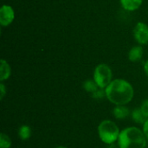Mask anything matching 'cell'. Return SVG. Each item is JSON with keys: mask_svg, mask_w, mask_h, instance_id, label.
<instances>
[{"mask_svg": "<svg viewBox=\"0 0 148 148\" xmlns=\"http://www.w3.org/2000/svg\"><path fill=\"white\" fill-rule=\"evenodd\" d=\"M105 91L107 99L115 106L128 104L134 95L132 84L124 79L113 80Z\"/></svg>", "mask_w": 148, "mask_h": 148, "instance_id": "1", "label": "cell"}, {"mask_svg": "<svg viewBox=\"0 0 148 148\" xmlns=\"http://www.w3.org/2000/svg\"><path fill=\"white\" fill-rule=\"evenodd\" d=\"M147 140L143 130L137 127H128L121 131L118 147L119 148H146Z\"/></svg>", "mask_w": 148, "mask_h": 148, "instance_id": "2", "label": "cell"}, {"mask_svg": "<svg viewBox=\"0 0 148 148\" xmlns=\"http://www.w3.org/2000/svg\"><path fill=\"white\" fill-rule=\"evenodd\" d=\"M100 140L107 145H113L118 141L121 131L115 122L111 120L102 121L97 128Z\"/></svg>", "mask_w": 148, "mask_h": 148, "instance_id": "3", "label": "cell"}, {"mask_svg": "<svg viewBox=\"0 0 148 148\" xmlns=\"http://www.w3.org/2000/svg\"><path fill=\"white\" fill-rule=\"evenodd\" d=\"M113 73L111 68L105 64L101 63L96 66L94 71V80L101 88H106L113 81Z\"/></svg>", "mask_w": 148, "mask_h": 148, "instance_id": "4", "label": "cell"}, {"mask_svg": "<svg viewBox=\"0 0 148 148\" xmlns=\"http://www.w3.org/2000/svg\"><path fill=\"white\" fill-rule=\"evenodd\" d=\"M134 36L139 44L145 45L148 43V25L145 23L139 22L134 29Z\"/></svg>", "mask_w": 148, "mask_h": 148, "instance_id": "5", "label": "cell"}, {"mask_svg": "<svg viewBox=\"0 0 148 148\" xmlns=\"http://www.w3.org/2000/svg\"><path fill=\"white\" fill-rule=\"evenodd\" d=\"M15 18V11L10 5L3 4L0 10V23L2 26H9Z\"/></svg>", "mask_w": 148, "mask_h": 148, "instance_id": "6", "label": "cell"}, {"mask_svg": "<svg viewBox=\"0 0 148 148\" xmlns=\"http://www.w3.org/2000/svg\"><path fill=\"white\" fill-rule=\"evenodd\" d=\"M130 114V110L126 105L115 106L113 109V115L116 120H124L127 118Z\"/></svg>", "mask_w": 148, "mask_h": 148, "instance_id": "7", "label": "cell"}, {"mask_svg": "<svg viewBox=\"0 0 148 148\" xmlns=\"http://www.w3.org/2000/svg\"><path fill=\"white\" fill-rule=\"evenodd\" d=\"M143 56V48L141 46H134L128 52V59L132 62H137Z\"/></svg>", "mask_w": 148, "mask_h": 148, "instance_id": "8", "label": "cell"}, {"mask_svg": "<svg viewBox=\"0 0 148 148\" xmlns=\"http://www.w3.org/2000/svg\"><path fill=\"white\" fill-rule=\"evenodd\" d=\"M120 2L124 10L127 11H134L141 6L143 0H120Z\"/></svg>", "mask_w": 148, "mask_h": 148, "instance_id": "9", "label": "cell"}, {"mask_svg": "<svg viewBox=\"0 0 148 148\" xmlns=\"http://www.w3.org/2000/svg\"><path fill=\"white\" fill-rule=\"evenodd\" d=\"M11 74V69L7 61L1 59L0 61V81L3 82L10 78Z\"/></svg>", "mask_w": 148, "mask_h": 148, "instance_id": "10", "label": "cell"}, {"mask_svg": "<svg viewBox=\"0 0 148 148\" xmlns=\"http://www.w3.org/2000/svg\"><path fill=\"white\" fill-rule=\"evenodd\" d=\"M31 134H32V130H31L30 127H29L27 125H23L18 128L17 135H18L19 139L22 140H29L31 137Z\"/></svg>", "mask_w": 148, "mask_h": 148, "instance_id": "11", "label": "cell"}, {"mask_svg": "<svg viewBox=\"0 0 148 148\" xmlns=\"http://www.w3.org/2000/svg\"><path fill=\"white\" fill-rule=\"evenodd\" d=\"M131 115H132V119L134 120V121L135 123H137V124H141V125H143V124L147 121V118L144 115V114L142 113V111L140 110V108H139L134 109V110L132 111Z\"/></svg>", "mask_w": 148, "mask_h": 148, "instance_id": "12", "label": "cell"}, {"mask_svg": "<svg viewBox=\"0 0 148 148\" xmlns=\"http://www.w3.org/2000/svg\"><path fill=\"white\" fill-rule=\"evenodd\" d=\"M83 88L87 92H88L90 94H93L94 92H95L99 88V87L96 84V82H95V80L93 79V80H87V81H85L84 83H83Z\"/></svg>", "mask_w": 148, "mask_h": 148, "instance_id": "13", "label": "cell"}, {"mask_svg": "<svg viewBox=\"0 0 148 148\" xmlns=\"http://www.w3.org/2000/svg\"><path fill=\"white\" fill-rule=\"evenodd\" d=\"M12 145L11 139L4 133L0 134V148H10Z\"/></svg>", "mask_w": 148, "mask_h": 148, "instance_id": "14", "label": "cell"}, {"mask_svg": "<svg viewBox=\"0 0 148 148\" xmlns=\"http://www.w3.org/2000/svg\"><path fill=\"white\" fill-rule=\"evenodd\" d=\"M92 97L95 98V99H97V100L102 99L103 97H106V91H105V89L99 88L95 92H94L92 94Z\"/></svg>", "mask_w": 148, "mask_h": 148, "instance_id": "15", "label": "cell"}, {"mask_svg": "<svg viewBox=\"0 0 148 148\" xmlns=\"http://www.w3.org/2000/svg\"><path fill=\"white\" fill-rule=\"evenodd\" d=\"M140 108L142 111V113L144 114V115L148 119V99H146L142 101Z\"/></svg>", "mask_w": 148, "mask_h": 148, "instance_id": "16", "label": "cell"}, {"mask_svg": "<svg viewBox=\"0 0 148 148\" xmlns=\"http://www.w3.org/2000/svg\"><path fill=\"white\" fill-rule=\"evenodd\" d=\"M6 88L4 86V84L3 83V82H1L0 83V100H3L4 98V96L6 95Z\"/></svg>", "mask_w": 148, "mask_h": 148, "instance_id": "17", "label": "cell"}, {"mask_svg": "<svg viewBox=\"0 0 148 148\" xmlns=\"http://www.w3.org/2000/svg\"><path fill=\"white\" fill-rule=\"evenodd\" d=\"M142 126H143V127H142L143 133H144V134H145L146 138L147 139V140H148V119L147 120V121H146Z\"/></svg>", "mask_w": 148, "mask_h": 148, "instance_id": "18", "label": "cell"}, {"mask_svg": "<svg viewBox=\"0 0 148 148\" xmlns=\"http://www.w3.org/2000/svg\"><path fill=\"white\" fill-rule=\"evenodd\" d=\"M144 71H145L146 75L148 76V60L145 62V64H144Z\"/></svg>", "mask_w": 148, "mask_h": 148, "instance_id": "19", "label": "cell"}, {"mask_svg": "<svg viewBox=\"0 0 148 148\" xmlns=\"http://www.w3.org/2000/svg\"><path fill=\"white\" fill-rule=\"evenodd\" d=\"M55 148H68L66 147H64V146H59V147H56Z\"/></svg>", "mask_w": 148, "mask_h": 148, "instance_id": "20", "label": "cell"}]
</instances>
